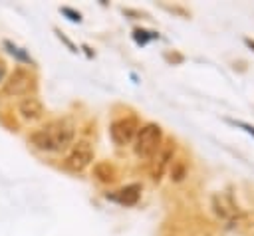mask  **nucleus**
I'll list each match as a JSON object with an SVG mask.
<instances>
[{"label": "nucleus", "mask_w": 254, "mask_h": 236, "mask_svg": "<svg viewBox=\"0 0 254 236\" xmlns=\"http://www.w3.org/2000/svg\"><path fill=\"white\" fill-rule=\"evenodd\" d=\"M42 113H44V107H42L40 99H36V97H26L20 103V115L26 121H36L42 117Z\"/></svg>", "instance_id": "6"}, {"label": "nucleus", "mask_w": 254, "mask_h": 236, "mask_svg": "<svg viewBox=\"0 0 254 236\" xmlns=\"http://www.w3.org/2000/svg\"><path fill=\"white\" fill-rule=\"evenodd\" d=\"M139 131V125L133 117H123V119H117L111 123L109 127V133H111V139L117 143V145H127Z\"/></svg>", "instance_id": "5"}, {"label": "nucleus", "mask_w": 254, "mask_h": 236, "mask_svg": "<svg viewBox=\"0 0 254 236\" xmlns=\"http://www.w3.org/2000/svg\"><path fill=\"white\" fill-rule=\"evenodd\" d=\"M91 161H93V149H91V145L87 141H79V143L73 145V149L65 157V169H69L73 173H81Z\"/></svg>", "instance_id": "3"}, {"label": "nucleus", "mask_w": 254, "mask_h": 236, "mask_svg": "<svg viewBox=\"0 0 254 236\" xmlns=\"http://www.w3.org/2000/svg\"><path fill=\"white\" fill-rule=\"evenodd\" d=\"M32 87H34V77L30 75V71L18 67L10 73L8 81L4 83V93H8V95H26Z\"/></svg>", "instance_id": "4"}, {"label": "nucleus", "mask_w": 254, "mask_h": 236, "mask_svg": "<svg viewBox=\"0 0 254 236\" xmlns=\"http://www.w3.org/2000/svg\"><path fill=\"white\" fill-rule=\"evenodd\" d=\"M163 143V133L161 127L155 123H149L145 127H141L137 131V139H135V153L141 159H151L157 155V151L161 149Z\"/></svg>", "instance_id": "2"}, {"label": "nucleus", "mask_w": 254, "mask_h": 236, "mask_svg": "<svg viewBox=\"0 0 254 236\" xmlns=\"http://www.w3.org/2000/svg\"><path fill=\"white\" fill-rule=\"evenodd\" d=\"M75 129L67 119H56L36 129L30 135V143L40 151H64L73 143Z\"/></svg>", "instance_id": "1"}, {"label": "nucleus", "mask_w": 254, "mask_h": 236, "mask_svg": "<svg viewBox=\"0 0 254 236\" xmlns=\"http://www.w3.org/2000/svg\"><path fill=\"white\" fill-rule=\"evenodd\" d=\"M139 194H141V186H139V184H129V186L121 188L113 198H115V200H119L121 204L131 206V204H135V202L139 200Z\"/></svg>", "instance_id": "7"}, {"label": "nucleus", "mask_w": 254, "mask_h": 236, "mask_svg": "<svg viewBox=\"0 0 254 236\" xmlns=\"http://www.w3.org/2000/svg\"><path fill=\"white\" fill-rule=\"evenodd\" d=\"M236 125H240V127H244L248 133H254V127H250V125H246V123H236Z\"/></svg>", "instance_id": "10"}, {"label": "nucleus", "mask_w": 254, "mask_h": 236, "mask_svg": "<svg viewBox=\"0 0 254 236\" xmlns=\"http://www.w3.org/2000/svg\"><path fill=\"white\" fill-rule=\"evenodd\" d=\"M95 177L103 182H113L115 180V169L109 165V163H97L95 169H93Z\"/></svg>", "instance_id": "8"}, {"label": "nucleus", "mask_w": 254, "mask_h": 236, "mask_svg": "<svg viewBox=\"0 0 254 236\" xmlns=\"http://www.w3.org/2000/svg\"><path fill=\"white\" fill-rule=\"evenodd\" d=\"M6 75V65H4V61L0 59V81H2V77Z\"/></svg>", "instance_id": "9"}]
</instances>
